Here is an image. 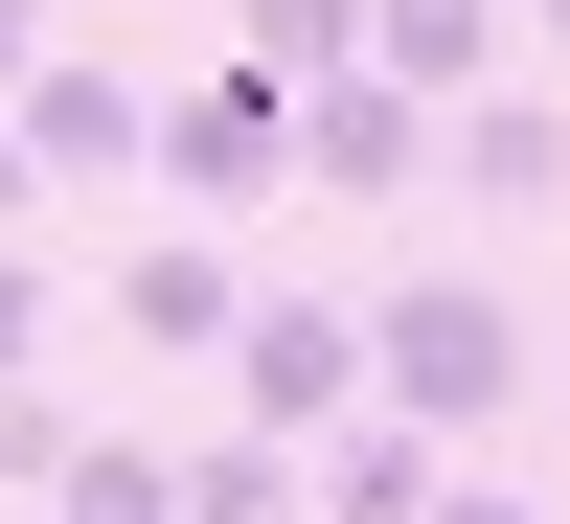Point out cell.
Here are the masks:
<instances>
[{"label":"cell","mask_w":570,"mask_h":524,"mask_svg":"<svg viewBox=\"0 0 570 524\" xmlns=\"http://www.w3.org/2000/svg\"><path fill=\"white\" fill-rule=\"evenodd\" d=\"M46 456H69V411H46V365L0 388V502H46Z\"/></svg>","instance_id":"4fadbf2b"},{"label":"cell","mask_w":570,"mask_h":524,"mask_svg":"<svg viewBox=\"0 0 570 524\" xmlns=\"http://www.w3.org/2000/svg\"><path fill=\"white\" fill-rule=\"evenodd\" d=\"M365 69L456 115V91H502V0H365Z\"/></svg>","instance_id":"9c48e42d"},{"label":"cell","mask_w":570,"mask_h":524,"mask_svg":"<svg viewBox=\"0 0 570 524\" xmlns=\"http://www.w3.org/2000/svg\"><path fill=\"white\" fill-rule=\"evenodd\" d=\"M115 319L160 365H228V319H252V251H228V228H137L115 251Z\"/></svg>","instance_id":"8992f818"},{"label":"cell","mask_w":570,"mask_h":524,"mask_svg":"<svg viewBox=\"0 0 570 524\" xmlns=\"http://www.w3.org/2000/svg\"><path fill=\"white\" fill-rule=\"evenodd\" d=\"M525 23H548V69H570V0H525Z\"/></svg>","instance_id":"ac0fdd59"},{"label":"cell","mask_w":570,"mask_h":524,"mask_svg":"<svg viewBox=\"0 0 570 524\" xmlns=\"http://www.w3.org/2000/svg\"><path fill=\"white\" fill-rule=\"evenodd\" d=\"M365 411V319L343 297H252L228 319V434H343Z\"/></svg>","instance_id":"3957f363"},{"label":"cell","mask_w":570,"mask_h":524,"mask_svg":"<svg viewBox=\"0 0 570 524\" xmlns=\"http://www.w3.org/2000/svg\"><path fill=\"white\" fill-rule=\"evenodd\" d=\"M434 182H456V206H502V228L570 206V91H456V115H434Z\"/></svg>","instance_id":"52a82bcc"},{"label":"cell","mask_w":570,"mask_h":524,"mask_svg":"<svg viewBox=\"0 0 570 524\" xmlns=\"http://www.w3.org/2000/svg\"><path fill=\"white\" fill-rule=\"evenodd\" d=\"M365 411L502 434V411H525V297H502V274H389V297H365Z\"/></svg>","instance_id":"6da1fadb"},{"label":"cell","mask_w":570,"mask_h":524,"mask_svg":"<svg viewBox=\"0 0 570 524\" xmlns=\"http://www.w3.org/2000/svg\"><path fill=\"white\" fill-rule=\"evenodd\" d=\"M23 206H46V160H23V137H0V228H23Z\"/></svg>","instance_id":"e0dca14e"},{"label":"cell","mask_w":570,"mask_h":524,"mask_svg":"<svg viewBox=\"0 0 570 524\" xmlns=\"http://www.w3.org/2000/svg\"><path fill=\"white\" fill-rule=\"evenodd\" d=\"M228 23H252V69H274V91H320V69H365V0H228Z\"/></svg>","instance_id":"7c38bea8"},{"label":"cell","mask_w":570,"mask_h":524,"mask_svg":"<svg viewBox=\"0 0 570 524\" xmlns=\"http://www.w3.org/2000/svg\"><path fill=\"white\" fill-rule=\"evenodd\" d=\"M137 160H160V206H183V228H252V206H297V91L228 46V69H183V91H160V137H137Z\"/></svg>","instance_id":"7a4b0ae2"},{"label":"cell","mask_w":570,"mask_h":524,"mask_svg":"<svg viewBox=\"0 0 570 524\" xmlns=\"http://www.w3.org/2000/svg\"><path fill=\"white\" fill-rule=\"evenodd\" d=\"M411 524H548V502H525V479H434Z\"/></svg>","instance_id":"9a60e30c"},{"label":"cell","mask_w":570,"mask_h":524,"mask_svg":"<svg viewBox=\"0 0 570 524\" xmlns=\"http://www.w3.org/2000/svg\"><path fill=\"white\" fill-rule=\"evenodd\" d=\"M434 479H456V434H411V411H343V434H297V502H320V524H411Z\"/></svg>","instance_id":"ba28073f"},{"label":"cell","mask_w":570,"mask_h":524,"mask_svg":"<svg viewBox=\"0 0 570 524\" xmlns=\"http://www.w3.org/2000/svg\"><path fill=\"white\" fill-rule=\"evenodd\" d=\"M46 46H69V23H46V0H0V91H23V69H46Z\"/></svg>","instance_id":"2e32d148"},{"label":"cell","mask_w":570,"mask_h":524,"mask_svg":"<svg viewBox=\"0 0 570 524\" xmlns=\"http://www.w3.org/2000/svg\"><path fill=\"white\" fill-rule=\"evenodd\" d=\"M183 524H297V434H206L183 456Z\"/></svg>","instance_id":"8fae6325"},{"label":"cell","mask_w":570,"mask_h":524,"mask_svg":"<svg viewBox=\"0 0 570 524\" xmlns=\"http://www.w3.org/2000/svg\"><path fill=\"white\" fill-rule=\"evenodd\" d=\"M0 137H23L46 182H137V137H160V91H137L115 46H46V69L0 91Z\"/></svg>","instance_id":"5b68a950"},{"label":"cell","mask_w":570,"mask_h":524,"mask_svg":"<svg viewBox=\"0 0 570 524\" xmlns=\"http://www.w3.org/2000/svg\"><path fill=\"white\" fill-rule=\"evenodd\" d=\"M297 182H320V206H411V182H434V91L320 69V91H297Z\"/></svg>","instance_id":"277c9868"},{"label":"cell","mask_w":570,"mask_h":524,"mask_svg":"<svg viewBox=\"0 0 570 524\" xmlns=\"http://www.w3.org/2000/svg\"><path fill=\"white\" fill-rule=\"evenodd\" d=\"M23 524H183V456H160V434H69Z\"/></svg>","instance_id":"30bf717a"},{"label":"cell","mask_w":570,"mask_h":524,"mask_svg":"<svg viewBox=\"0 0 570 524\" xmlns=\"http://www.w3.org/2000/svg\"><path fill=\"white\" fill-rule=\"evenodd\" d=\"M0 524H23V502H0Z\"/></svg>","instance_id":"d6986e66"},{"label":"cell","mask_w":570,"mask_h":524,"mask_svg":"<svg viewBox=\"0 0 570 524\" xmlns=\"http://www.w3.org/2000/svg\"><path fill=\"white\" fill-rule=\"evenodd\" d=\"M23 365H46V274L0 251V388H23Z\"/></svg>","instance_id":"5bb4252c"}]
</instances>
